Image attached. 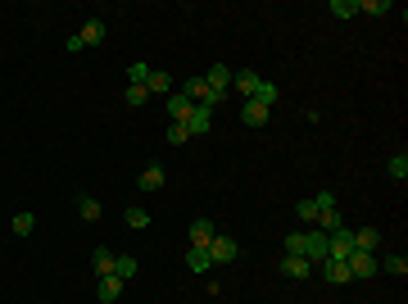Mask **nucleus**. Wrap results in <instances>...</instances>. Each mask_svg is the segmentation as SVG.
<instances>
[{"mask_svg": "<svg viewBox=\"0 0 408 304\" xmlns=\"http://www.w3.org/2000/svg\"><path fill=\"white\" fill-rule=\"evenodd\" d=\"M204 250H209L214 268H223V263H232V259L241 254V241H236V236H227V232H214V241H209Z\"/></svg>", "mask_w": 408, "mask_h": 304, "instance_id": "nucleus-1", "label": "nucleus"}, {"mask_svg": "<svg viewBox=\"0 0 408 304\" xmlns=\"http://www.w3.org/2000/svg\"><path fill=\"white\" fill-rule=\"evenodd\" d=\"M345 268H349V277H354V282H367V277H376V272H381V263H376V254L354 250L349 259H345Z\"/></svg>", "mask_w": 408, "mask_h": 304, "instance_id": "nucleus-2", "label": "nucleus"}, {"mask_svg": "<svg viewBox=\"0 0 408 304\" xmlns=\"http://www.w3.org/2000/svg\"><path fill=\"white\" fill-rule=\"evenodd\" d=\"M209 128H214V109H209V105H195L191 119H186V132H191V136H204Z\"/></svg>", "mask_w": 408, "mask_h": 304, "instance_id": "nucleus-3", "label": "nucleus"}, {"mask_svg": "<svg viewBox=\"0 0 408 304\" xmlns=\"http://www.w3.org/2000/svg\"><path fill=\"white\" fill-rule=\"evenodd\" d=\"M163 182H168L163 163H145V173L136 177V186H141V191H163Z\"/></svg>", "mask_w": 408, "mask_h": 304, "instance_id": "nucleus-4", "label": "nucleus"}, {"mask_svg": "<svg viewBox=\"0 0 408 304\" xmlns=\"http://www.w3.org/2000/svg\"><path fill=\"white\" fill-rule=\"evenodd\" d=\"M77 37H82V45H105V37H109V23H105V19H86V28H82Z\"/></svg>", "mask_w": 408, "mask_h": 304, "instance_id": "nucleus-5", "label": "nucleus"}, {"mask_svg": "<svg viewBox=\"0 0 408 304\" xmlns=\"http://www.w3.org/2000/svg\"><path fill=\"white\" fill-rule=\"evenodd\" d=\"M191 109H195V100H191V96H182V91H172V96H168V114H172V123H186V119H191Z\"/></svg>", "mask_w": 408, "mask_h": 304, "instance_id": "nucleus-6", "label": "nucleus"}, {"mask_svg": "<svg viewBox=\"0 0 408 304\" xmlns=\"http://www.w3.org/2000/svg\"><path fill=\"white\" fill-rule=\"evenodd\" d=\"M249 100H258L263 109H272L281 100V87H277V82H268V77H258V87H254V96H249Z\"/></svg>", "mask_w": 408, "mask_h": 304, "instance_id": "nucleus-7", "label": "nucleus"}, {"mask_svg": "<svg viewBox=\"0 0 408 304\" xmlns=\"http://www.w3.org/2000/svg\"><path fill=\"white\" fill-rule=\"evenodd\" d=\"M354 250L376 254V250H381V232H376V227H358V232H354Z\"/></svg>", "mask_w": 408, "mask_h": 304, "instance_id": "nucleus-8", "label": "nucleus"}, {"mask_svg": "<svg viewBox=\"0 0 408 304\" xmlns=\"http://www.w3.org/2000/svg\"><path fill=\"white\" fill-rule=\"evenodd\" d=\"M268 114H272V109H263L258 100H245V105H241V123H249V128H263Z\"/></svg>", "mask_w": 408, "mask_h": 304, "instance_id": "nucleus-9", "label": "nucleus"}, {"mask_svg": "<svg viewBox=\"0 0 408 304\" xmlns=\"http://www.w3.org/2000/svg\"><path fill=\"white\" fill-rule=\"evenodd\" d=\"M318 268H323V277L332 286H345V282H354V277H349V268H345L340 259H327V263H318Z\"/></svg>", "mask_w": 408, "mask_h": 304, "instance_id": "nucleus-10", "label": "nucleus"}, {"mask_svg": "<svg viewBox=\"0 0 408 304\" xmlns=\"http://www.w3.org/2000/svg\"><path fill=\"white\" fill-rule=\"evenodd\" d=\"M281 272L300 282V277H309V272H313V263H309V259H300V254H286V259H281Z\"/></svg>", "mask_w": 408, "mask_h": 304, "instance_id": "nucleus-11", "label": "nucleus"}, {"mask_svg": "<svg viewBox=\"0 0 408 304\" xmlns=\"http://www.w3.org/2000/svg\"><path fill=\"white\" fill-rule=\"evenodd\" d=\"M96 295H100V300H105V304H114V300H119V295H123V277H114V272H109V277H100Z\"/></svg>", "mask_w": 408, "mask_h": 304, "instance_id": "nucleus-12", "label": "nucleus"}, {"mask_svg": "<svg viewBox=\"0 0 408 304\" xmlns=\"http://www.w3.org/2000/svg\"><path fill=\"white\" fill-rule=\"evenodd\" d=\"M77 214H82V223H100V214H105V205H100L96 196H77Z\"/></svg>", "mask_w": 408, "mask_h": 304, "instance_id": "nucleus-13", "label": "nucleus"}, {"mask_svg": "<svg viewBox=\"0 0 408 304\" xmlns=\"http://www.w3.org/2000/svg\"><path fill=\"white\" fill-rule=\"evenodd\" d=\"M186 268H191V272H209V268H214V259H209L204 245H191V250H186Z\"/></svg>", "mask_w": 408, "mask_h": 304, "instance_id": "nucleus-14", "label": "nucleus"}, {"mask_svg": "<svg viewBox=\"0 0 408 304\" xmlns=\"http://www.w3.org/2000/svg\"><path fill=\"white\" fill-rule=\"evenodd\" d=\"M214 223H209V218H195L191 223V245H209V241H214Z\"/></svg>", "mask_w": 408, "mask_h": 304, "instance_id": "nucleus-15", "label": "nucleus"}, {"mask_svg": "<svg viewBox=\"0 0 408 304\" xmlns=\"http://www.w3.org/2000/svg\"><path fill=\"white\" fill-rule=\"evenodd\" d=\"M204 82H209L214 91H227V87H232V68H227V64H214L209 73H204Z\"/></svg>", "mask_w": 408, "mask_h": 304, "instance_id": "nucleus-16", "label": "nucleus"}, {"mask_svg": "<svg viewBox=\"0 0 408 304\" xmlns=\"http://www.w3.org/2000/svg\"><path fill=\"white\" fill-rule=\"evenodd\" d=\"M232 82H236V91H241V96H254V87H258V73H254V68H241V73H232Z\"/></svg>", "mask_w": 408, "mask_h": 304, "instance_id": "nucleus-17", "label": "nucleus"}, {"mask_svg": "<svg viewBox=\"0 0 408 304\" xmlns=\"http://www.w3.org/2000/svg\"><path fill=\"white\" fill-rule=\"evenodd\" d=\"M114 259H119V254H109V245H96V254H91V268H96L100 277H109V272H114Z\"/></svg>", "mask_w": 408, "mask_h": 304, "instance_id": "nucleus-18", "label": "nucleus"}, {"mask_svg": "<svg viewBox=\"0 0 408 304\" xmlns=\"http://www.w3.org/2000/svg\"><path fill=\"white\" fill-rule=\"evenodd\" d=\"M145 91H150V96H154V91H159V96H172L177 87H172V77H168V73H159V68H154L150 82H145Z\"/></svg>", "mask_w": 408, "mask_h": 304, "instance_id": "nucleus-19", "label": "nucleus"}, {"mask_svg": "<svg viewBox=\"0 0 408 304\" xmlns=\"http://www.w3.org/2000/svg\"><path fill=\"white\" fill-rule=\"evenodd\" d=\"M136 268H141V263L132 259V254H119V259H114V277H123V282H127V277H136Z\"/></svg>", "mask_w": 408, "mask_h": 304, "instance_id": "nucleus-20", "label": "nucleus"}, {"mask_svg": "<svg viewBox=\"0 0 408 304\" xmlns=\"http://www.w3.org/2000/svg\"><path fill=\"white\" fill-rule=\"evenodd\" d=\"M327 14H336V19H354V14H358V0H332Z\"/></svg>", "mask_w": 408, "mask_h": 304, "instance_id": "nucleus-21", "label": "nucleus"}, {"mask_svg": "<svg viewBox=\"0 0 408 304\" xmlns=\"http://www.w3.org/2000/svg\"><path fill=\"white\" fill-rule=\"evenodd\" d=\"M376 263H381V272H395V277H404V272H408L404 254H386V259H376Z\"/></svg>", "mask_w": 408, "mask_h": 304, "instance_id": "nucleus-22", "label": "nucleus"}, {"mask_svg": "<svg viewBox=\"0 0 408 304\" xmlns=\"http://www.w3.org/2000/svg\"><path fill=\"white\" fill-rule=\"evenodd\" d=\"M150 73H154V68H145L141 59H136V64H127V82H132V87H145V82H150Z\"/></svg>", "mask_w": 408, "mask_h": 304, "instance_id": "nucleus-23", "label": "nucleus"}, {"mask_svg": "<svg viewBox=\"0 0 408 304\" xmlns=\"http://www.w3.org/2000/svg\"><path fill=\"white\" fill-rule=\"evenodd\" d=\"M386 173H390V177H395V182H404V177H408V154H404V150H399V154H395V159H390V163H386Z\"/></svg>", "mask_w": 408, "mask_h": 304, "instance_id": "nucleus-24", "label": "nucleus"}, {"mask_svg": "<svg viewBox=\"0 0 408 304\" xmlns=\"http://www.w3.org/2000/svg\"><path fill=\"white\" fill-rule=\"evenodd\" d=\"M10 227H14V236H32L37 218H32V214H14V223H10Z\"/></svg>", "mask_w": 408, "mask_h": 304, "instance_id": "nucleus-25", "label": "nucleus"}, {"mask_svg": "<svg viewBox=\"0 0 408 304\" xmlns=\"http://www.w3.org/2000/svg\"><path fill=\"white\" fill-rule=\"evenodd\" d=\"M182 96H191L195 105H200V100H204V77H186V82H182Z\"/></svg>", "mask_w": 408, "mask_h": 304, "instance_id": "nucleus-26", "label": "nucleus"}, {"mask_svg": "<svg viewBox=\"0 0 408 304\" xmlns=\"http://www.w3.org/2000/svg\"><path fill=\"white\" fill-rule=\"evenodd\" d=\"M123 218H127V227H136V232H141V227H150V214H145V209H136V205H132Z\"/></svg>", "mask_w": 408, "mask_h": 304, "instance_id": "nucleus-27", "label": "nucleus"}, {"mask_svg": "<svg viewBox=\"0 0 408 304\" xmlns=\"http://www.w3.org/2000/svg\"><path fill=\"white\" fill-rule=\"evenodd\" d=\"M123 100H127L132 109H141L145 100H150V91H145V87H127V91H123Z\"/></svg>", "mask_w": 408, "mask_h": 304, "instance_id": "nucleus-28", "label": "nucleus"}, {"mask_svg": "<svg viewBox=\"0 0 408 304\" xmlns=\"http://www.w3.org/2000/svg\"><path fill=\"white\" fill-rule=\"evenodd\" d=\"M358 14H390V0H358Z\"/></svg>", "mask_w": 408, "mask_h": 304, "instance_id": "nucleus-29", "label": "nucleus"}, {"mask_svg": "<svg viewBox=\"0 0 408 304\" xmlns=\"http://www.w3.org/2000/svg\"><path fill=\"white\" fill-rule=\"evenodd\" d=\"M186 141H191L186 123H172V128H168V145H186Z\"/></svg>", "mask_w": 408, "mask_h": 304, "instance_id": "nucleus-30", "label": "nucleus"}, {"mask_svg": "<svg viewBox=\"0 0 408 304\" xmlns=\"http://www.w3.org/2000/svg\"><path fill=\"white\" fill-rule=\"evenodd\" d=\"M313 209H318V214L336 209V196H332V191H318V196H313Z\"/></svg>", "mask_w": 408, "mask_h": 304, "instance_id": "nucleus-31", "label": "nucleus"}, {"mask_svg": "<svg viewBox=\"0 0 408 304\" xmlns=\"http://www.w3.org/2000/svg\"><path fill=\"white\" fill-rule=\"evenodd\" d=\"M295 218H300V223H313V218H318V209H313V200H300V205H295Z\"/></svg>", "mask_w": 408, "mask_h": 304, "instance_id": "nucleus-32", "label": "nucleus"}]
</instances>
